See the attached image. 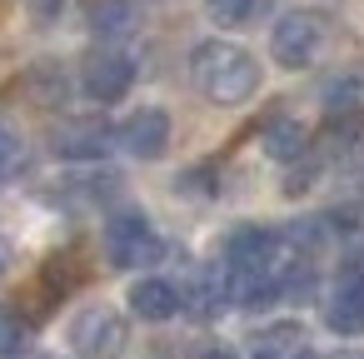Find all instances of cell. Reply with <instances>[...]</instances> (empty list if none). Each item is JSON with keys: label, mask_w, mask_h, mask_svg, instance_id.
Segmentation results:
<instances>
[{"label": "cell", "mask_w": 364, "mask_h": 359, "mask_svg": "<svg viewBox=\"0 0 364 359\" xmlns=\"http://www.w3.org/2000/svg\"><path fill=\"white\" fill-rule=\"evenodd\" d=\"M190 80L215 105H245L259 90V60L230 41H200L190 50Z\"/></svg>", "instance_id": "obj_1"}, {"label": "cell", "mask_w": 364, "mask_h": 359, "mask_svg": "<svg viewBox=\"0 0 364 359\" xmlns=\"http://www.w3.org/2000/svg\"><path fill=\"white\" fill-rule=\"evenodd\" d=\"M160 254H165V240H160V230L140 210H115L110 215V225H105V259L115 269H150Z\"/></svg>", "instance_id": "obj_2"}, {"label": "cell", "mask_w": 364, "mask_h": 359, "mask_svg": "<svg viewBox=\"0 0 364 359\" xmlns=\"http://www.w3.org/2000/svg\"><path fill=\"white\" fill-rule=\"evenodd\" d=\"M324 16H314V11H289L279 26H274V36H269V55L284 65V70H304V65H314V55L324 50Z\"/></svg>", "instance_id": "obj_3"}, {"label": "cell", "mask_w": 364, "mask_h": 359, "mask_svg": "<svg viewBox=\"0 0 364 359\" xmlns=\"http://www.w3.org/2000/svg\"><path fill=\"white\" fill-rule=\"evenodd\" d=\"M130 85H135V60H130L125 50L100 45V50L85 55V65H80V90H85L95 105H115V100H125Z\"/></svg>", "instance_id": "obj_4"}, {"label": "cell", "mask_w": 364, "mask_h": 359, "mask_svg": "<svg viewBox=\"0 0 364 359\" xmlns=\"http://www.w3.org/2000/svg\"><path fill=\"white\" fill-rule=\"evenodd\" d=\"M125 339H130V329H125V319L110 304H90L70 324V349L80 359H115L125 349Z\"/></svg>", "instance_id": "obj_5"}, {"label": "cell", "mask_w": 364, "mask_h": 359, "mask_svg": "<svg viewBox=\"0 0 364 359\" xmlns=\"http://www.w3.org/2000/svg\"><path fill=\"white\" fill-rule=\"evenodd\" d=\"M279 235L269 225H235L230 240H225V269L235 274H250V269H274L279 259Z\"/></svg>", "instance_id": "obj_6"}, {"label": "cell", "mask_w": 364, "mask_h": 359, "mask_svg": "<svg viewBox=\"0 0 364 359\" xmlns=\"http://www.w3.org/2000/svg\"><path fill=\"white\" fill-rule=\"evenodd\" d=\"M324 324L344 339L364 334V269L349 264L334 284H329V299H324Z\"/></svg>", "instance_id": "obj_7"}, {"label": "cell", "mask_w": 364, "mask_h": 359, "mask_svg": "<svg viewBox=\"0 0 364 359\" xmlns=\"http://www.w3.org/2000/svg\"><path fill=\"white\" fill-rule=\"evenodd\" d=\"M115 145L135 160H160L165 145H170V115L160 105H140L120 130H115Z\"/></svg>", "instance_id": "obj_8"}, {"label": "cell", "mask_w": 364, "mask_h": 359, "mask_svg": "<svg viewBox=\"0 0 364 359\" xmlns=\"http://www.w3.org/2000/svg\"><path fill=\"white\" fill-rule=\"evenodd\" d=\"M50 145L60 160H105L115 145V130L105 120H65V125H55Z\"/></svg>", "instance_id": "obj_9"}, {"label": "cell", "mask_w": 364, "mask_h": 359, "mask_svg": "<svg viewBox=\"0 0 364 359\" xmlns=\"http://www.w3.org/2000/svg\"><path fill=\"white\" fill-rule=\"evenodd\" d=\"M225 304H230V279H225V269H220V264L195 269V274H190V284L180 289V309H190V314H200V319H215Z\"/></svg>", "instance_id": "obj_10"}, {"label": "cell", "mask_w": 364, "mask_h": 359, "mask_svg": "<svg viewBox=\"0 0 364 359\" xmlns=\"http://www.w3.org/2000/svg\"><path fill=\"white\" fill-rule=\"evenodd\" d=\"M85 26L100 41H125L140 31V6L135 0H90L85 6Z\"/></svg>", "instance_id": "obj_11"}, {"label": "cell", "mask_w": 364, "mask_h": 359, "mask_svg": "<svg viewBox=\"0 0 364 359\" xmlns=\"http://www.w3.org/2000/svg\"><path fill=\"white\" fill-rule=\"evenodd\" d=\"M324 115L339 130H354L364 120V75H339L324 85Z\"/></svg>", "instance_id": "obj_12"}, {"label": "cell", "mask_w": 364, "mask_h": 359, "mask_svg": "<svg viewBox=\"0 0 364 359\" xmlns=\"http://www.w3.org/2000/svg\"><path fill=\"white\" fill-rule=\"evenodd\" d=\"M130 309L140 314V319H150V324H160V319H170V314H180V284H170V279H140V284H130Z\"/></svg>", "instance_id": "obj_13"}, {"label": "cell", "mask_w": 364, "mask_h": 359, "mask_svg": "<svg viewBox=\"0 0 364 359\" xmlns=\"http://www.w3.org/2000/svg\"><path fill=\"white\" fill-rule=\"evenodd\" d=\"M304 150H309V135H304L299 120H269V125H264V155H269V160H284V165H289V160H299Z\"/></svg>", "instance_id": "obj_14"}, {"label": "cell", "mask_w": 364, "mask_h": 359, "mask_svg": "<svg viewBox=\"0 0 364 359\" xmlns=\"http://www.w3.org/2000/svg\"><path fill=\"white\" fill-rule=\"evenodd\" d=\"M205 11H210L215 26L240 31V26H255V21L269 11V0H205Z\"/></svg>", "instance_id": "obj_15"}, {"label": "cell", "mask_w": 364, "mask_h": 359, "mask_svg": "<svg viewBox=\"0 0 364 359\" xmlns=\"http://www.w3.org/2000/svg\"><path fill=\"white\" fill-rule=\"evenodd\" d=\"M75 279H80L75 254H55V259H46V269H41V299H46V304L65 299V294L75 289Z\"/></svg>", "instance_id": "obj_16"}, {"label": "cell", "mask_w": 364, "mask_h": 359, "mask_svg": "<svg viewBox=\"0 0 364 359\" xmlns=\"http://www.w3.org/2000/svg\"><path fill=\"white\" fill-rule=\"evenodd\" d=\"M26 339H31L26 314H21V309H11V304H0V359L21 354V349H26Z\"/></svg>", "instance_id": "obj_17"}, {"label": "cell", "mask_w": 364, "mask_h": 359, "mask_svg": "<svg viewBox=\"0 0 364 359\" xmlns=\"http://www.w3.org/2000/svg\"><path fill=\"white\" fill-rule=\"evenodd\" d=\"M21 165H26V145H21V135L6 120H0V180H11Z\"/></svg>", "instance_id": "obj_18"}, {"label": "cell", "mask_w": 364, "mask_h": 359, "mask_svg": "<svg viewBox=\"0 0 364 359\" xmlns=\"http://www.w3.org/2000/svg\"><path fill=\"white\" fill-rule=\"evenodd\" d=\"M60 6H65V0H31V16H36V21H55Z\"/></svg>", "instance_id": "obj_19"}, {"label": "cell", "mask_w": 364, "mask_h": 359, "mask_svg": "<svg viewBox=\"0 0 364 359\" xmlns=\"http://www.w3.org/2000/svg\"><path fill=\"white\" fill-rule=\"evenodd\" d=\"M190 359H235V349H230V344H200Z\"/></svg>", "instance_id": "obj_20"}, {"label": "cell", "mask_w": 364, "mask_h": 359, "mask_svg": "<svg viewBox=\"0 0 364 359\" xmlns=\"http://www.w3.org/2000/svg\"><path fill=\"white\" fill-rule=\"evenodd\" d=\"M255 359H284V354H274V349H259V354H255Z\"/></svg>", "instance_id": "obj_21"}, {"label": "cell", "mask_w": 364, "mask_h": 359, "mask_svg": "<svg viewBox=\"0 0 364 359\" xmlns=\"http://www.w3.org/2000/svg\"><path fill=\"white\" fill-rule=\"evenodd\" d=\"M294 359H319V354H309V349H299V354H294Z\"/></svg>", "instance_id": "obj_22"}]
</instances>
